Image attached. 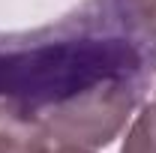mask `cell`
<instances>
[{
    "mask_svg": "<svg viewBox=\"0 0 156 153\" xmlns=\"http://www.w3.org/2000/svg\"><path fill=\"white\" fill-rule=\"evenodd\" d=\"M141 87L144 84L129 75H105L54 99L39 117L54 141L99 150L114 144V138L126 129V120L141 99Z\"/></svg>",
    "mask_w": 156,
    "mask_h": 153,
    "instance_id": "obj_1",
    "label": "cell"
},
{
    "mask_svg": "<svg viewBox=\"0 0 156 153\" xmlns=\"http://www.w3.org/2000/svg\"><path fill=\"white\" fill-rule=\"evenodd\" d=\"M48 135L36 108L18 99H0V153H48Z\"/></svg>",
    "mask_w": 156,
    "mask_h": 153,
    "instance_id": "obj_2",
    "label": "cell"
},
{
    "mask_svg": "<svg viewBox=\"0 0 156 153\" xmlns=\"http://www.w3.org/2000/svg\"><path fill=\"white\" fill-rule=\"evenodd\" d=\"M123 30L156 63V0H108Z\"/></svg>",
    "mask_w": 156,
    "mask_h": 153,
    "instance_id": "obj_3",
    "label": "cell"
},
{
    "mask_svg": "<svg viewBox=\"0 0 156 153\" xmlns=\"http://www.w3.org/2000/svg\"><path fill=\"white\" fill-rule=\"evenodd\" d=\"M120 153H156V102H147L135 114Z\"/></svg>",
    "mask_w": 156,
    "mask_h": 153,
    "instance_id": "obj_4",
    "label": "cell"
},
{
    "mask_svg": "<svg viewBox=\"0 0 156 153\" xmlns=\"http://www.w3.org/2000/svg\"><path fill=\"white\" fill-rule=\"evenodd\" d=\"M48 153H93V150L78 147V144H60V141H54V144L48 147Z\"/></svg>",
    "mask_w": 156,
    "mask_h": 153,
    "instance_id": "obj_5",
    "label": "cell"
}]
</instances>
